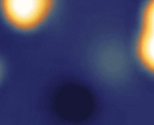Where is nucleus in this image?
<instances>
[{
	"instance_id": "1",
	"label": "nucleus",
	"mask_w": 154,
	"mask_h": 125,
	"mask_svg": "<svg viewBox=\"0 0 154 125\" xmlns=\"http://www.w3.org/2000/svg\"><path fill=\"white\" fill-rule=\"evenodd\" d=\"M57 0H0V16L9 27L29 33L51 17Z\"/></svg>"
},
{
	"instance_id": "2",
	"label": "nucleus",
	"mask_w": 154,
	"mask_h": 125,
	"mask_svg": "<svg viewBox=\"0 0 154 125\" xmlns=\"http://www.w3.org/2000/svg\"><path fill=\"white\" fill-rule=\"evenodd\" d=\"M134 53L143 71L154 77V0H145L140 8Z\"/></svg>"
},
{
	"instance_id": "3",
	"label": "nucleus",
	"mask_w": 154,
	"mask_h": 125,
	"mask_svg": "<svg viewBox=\"0 0 154 125\" xmlns=\"http://www.w3.org/2000/svg\"><path fill=\"white\" fill-rule=\"evenodd\" d=\"M3 76H4V67H3V64H2V60H1V59H0V83L2 82Z\"/></svg>"
}]
</instances>
